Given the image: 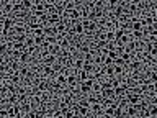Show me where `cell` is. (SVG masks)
<instances>
[{
  "mask_svg": "<svg viewBox=\"0 0 157 118\" xmlns=\"http://www.w3.org/2000/svg\"><path fill=\"white\" fill-rule=\"evenodd\" d=\"M52 118H64V111L62 110H56L54 115H52Z\"/></svg>",
  "mask_w": 157,
  "mask_h": 118,
  "instance_id": "d6a6232c",
  "label": "cell"
},
{
  "mask_svg": "<svg viewBox=\"0 0 157 118\" xmlns=\"http://www.w3.org/2000/svg\"><path fill=\"white\" fill-rule=\"evenodd\" d=\"M106 41H115V31H111V30L106 31Z\"/></svg>",
  "mask_w": 157,
  "mask_h": 118,
  "instance_id": "484cf974",
  "label": "cell"
},
{
  "mask_svg": "<svg viewBox=\"0 0 157 118\" xmlns=\"http://www.w3.org/2000/svg\"><path fill=\"white\" fill-rule=\"evenodd\" d=\"M108 4H110V7L115 8L116 5H121V0H108Z\"/></svg>",
  "mask_w": 157,
  "mask_h": 118,
  "instance_id": "e575fe53",
  "label": "cell"
},
{
  "mask_svg": "<svg viewBox=\"0 0 157 118\" xmlns=\"http://www.w3.org/2000/svg\"><path fill=\"white\" fill-rule=\"evenodd\" d=\"M74 33H75V35H84V33H85V30H84V25H82V22L75 23V26H74Z\"/></svg>",
  "mask_w": 157,
  "mask_h": 118,
  "instance_id": "8fae6325",
  "label": "cell"
},
{
  "mask_svg": "<svg viewBox=\"0 0 157 118\" xmlns=\"http://www.w3.org/2000/svg\"><path fill=\"white\" fill-rule=\"evenodd\" d=\"M8 46H10V44H0V53L5 54V53H7V49H8Z\"/></svg>",
  "mask_w": 157,
  "mask_h": 118,
  "instance_id": "f35d334b",
  "label": "cell"
},
{
  "mask_svg": "<svg viewBox=\"0 0 157 118\" xmlns=\"http://www.w3.org/2000/svg\"><path fill=\"white\" fill-rule=\"evenodd\" d=\"M146 49H147V54H149V56L157 57V44H147Z\"/></svg>",
  "mask_w": 157,
  "mask_h": 118,
  "instance_id": "8992f818",
  "label": "cell"
},
{
  "mask_svg": "<svg viewBox=\"0 0 157 118\" xmlns=\"http://www.w3.org/2000/svg\"><path fill=\"white\" fill-rule=\"evenodd\" d=\"M150 104H152V105H157V95H154L152 98H150Z\"/></svg>",
  "mask_w": 157,
  "mask_h": 118,
  "instance_id": "b9f144b4",
  "label": "cell"
},
{
  "mask_svg": "<svg viewBox=\"0 0 157 118\" xmlns=\"http://www.w3.org/2000/svg\"><path fill=\"white\" fill-rule=\"evenodd\" d=\"M137 105H128V108H126V115L128 117H134V115H137Z\"/></svg>",
  "mask_w": 157,
  "mask_h": 118,
  "instance_id": "52a82bcc",
  "label": "cell"
},
{
  "mask_svg": "<svg viewBox=\"0 0 157 118\" xmlns=\"http://www.w3.org/2000/svg\"><path fill=\"white\" fill-rule=\"evenodd\" d=\"M0 44H2V38H0Z\"/></svg>",
  "mask_w": 157,
  "mask_h": 118,
  "instance_id": "bcb514c9",
  "label": "cell"
},
{
  "mask_svg": "<svg viewBox=\"0 0 157 118\" xmlns=\"http://www.w3.org/2000/svg\"><path fill=\"white\" fill-rule=\"evenodd\" d=\"M147 77H149V80H150L152 84H156V82H157V74H156V71H149Z\"/></svg>",
  "mask_w": 157,
  "mask_h": 118,
  "instance_id": "7402d4cb",
  "label": "cell"
},
{
  "mask_svg": "<svg viewBox=\"0 0 157 118\" xmlns=\"http://www.w3.org/2000/svg\"><path fill=\"white\" fill-rule=\"evenodd\" d=\"M56 64V56H52V54H48L44 57V66H54Z\"/></svg>",
  "mask_w": 157,
  "mask_h": 118,
  "instance_id": "ba28073f",
  "label": "cell"
},
{
  "mask_svg": "<svg viewBox=\"0 0 157 118\" xmlns=\"http://www.w3.org/2000/svg\"><path fill=\"white\" fill-rule=\"evenodd\" d=\"M28 59H30V53H26V51H21L20 61H21V62H28Z\"/></svg>",
  "mask_w": 157,
  "mask_h": 118,
  "instance_id": "603a6c76",
  "label": "cell"
},
{
  "mask_svg": "<svg viewBox=\"0 0 157 118\" xmlns=\"http://www.w3.org/2000/svg\"><path fill=\"white\" fill-rule=\"evenodd\" d=\"M134 4H141V2H144V0H133Z\"/></svg>",
  "mask_w": 157,
  "mask_h": 118,
  "instance_id": "7bdbcfd3",
  "label": "cell"
},
{
  "mask_svg": "<svg viewBox=\"0 0 157 118\" xmlns=\"http://www.w3.org/2000/svg\"><path fill=\"white\" fill-rule=\"evenodd\" d=\"M48 2H54V0H48Z\"/></svg>",
  "mask_w": 157,
  "mask_h": 118,
  "instance_id": "7dc6e473",
  "label": "cell"
},
{
  "mask_svg": "<svg viewBox=\"0 0 157 118\" xmlns=\"http://www.w3.org/2000/svg\"><path fill=\"white\" fill-rule=\"evenodd\" d=\"M93 53L92 51H88V53H85V56H84V61L85 62H93Z\"/></svg>",
  "mask_w": 157,
  "mask_h": 118,
  "instance_id": "44dd1931",
  "label": "cell"
},
{
  "mask_svg": "<svg viewBox=\"0 0 157 118\" xmlns=\"http://www.w3.org/2000/svg\"><path fill=\"white\" fill-rule=\"evenodd\" d=\"M119 57H121V59L126 62V64H128V62H131V53H126V51H124V53H123Z\"/></svg>",
  "mask_w": 157,
  "mask_h": 118,
  "instance_id": "d4e9b609",
  "label": "cell"
},
{
  "mask_svg": "<svg viewBox=\"0 0 157 118\" xmlns=\"http://www.w3.org/2000/svg\"><path fill=\"white\" fill-rule=\"evenodd\" d=\"M90 111H93L95 115H100V113H103V105L98 102V104H92L90 105Z\"/></svg>",
  "mask_w": 157,
  "mask_h": 118,
  "instance_id": "5b68a950",
  "label": "cell"
},
{
  "mask_svg": "<svg viewBox=\"0 0 157 118\" xmlns=\"http://www.w3.org/2000/svg\"><path fill=\"white\" fill-rule=\"evenodd\" d=\"M92 92H101V84L93 82V85H92Z\"/></svg>",
  "mask_w": 157,
  "mask_h": 118,
  "instance_id": "83f0119b",
  "label": "cell"
},
{
  "mask_svg": "<svg viewBox=\"0 0 157 118\" xmlns=\"http://www.w3.org/2000/svg\"><path fill=\"white\" fill-rule=\"evenodd\" d=\"M0 118H8V110L4 107H0Z\"/></svg>",
  "mask_w": 157,
  "mask_h": 118,
  "instance_id": "f1b7e54d",
  "label": "cell"
},
{
  "mask_svg": "<svg viewBox=\"0 0 157 118\" xmlns=\"http://www.w3.org/2000/svg\"><path fill=\"white\" fill-rule=\"evenodd\" d=\"M113 66H115V64H113ZM123 71H124V66H115V74L116 75H121Z\"/></svg>",
  "mask_w": 157,
  "mask_h": 118,
  "instance_id": "4316f807",
  "label": "cell"
},
{
  "mask_svg": "<svg viewBox=\"0 0 157 118\" xmlns=\"http://www.w3.org/2000/svg\"><path fill=\"white\" fill-rule=\"evenodd\" d=\"M133 36L136 39H143V36H144V31H133Z\"/></svg>",
  "mask_w": 157,
  "mask_h": 118,
  "instance_id": "836d02e7",
  "label": "cell"
},
{
  "mask_svg": "<svg viewBox=\"0 0 157 118\" xmlns=\"http://www.w3.org/2000/svg\"><path fill=\"white\" fill-rule=\"evenodd\" d=\"M97 38H98V41H106V31H100L97 35Z\"/></svg>",
  "mask_w": 157,
  "mask_h": 118,
  "instance_id": "f546056e",
  "label": "cell"
},
{
  "mask_svg": "<svg viewBox=\"0 0 157 118\" xmlns=\"http://www.w3.org/2000/svg\"><path fill=\"white\" fill-rule=\"evenodd\" d=\"M48 22H49V25H54V26H56L57 23L61 22V15H59V13H49Z\"/></svg>",
  "mask_w": 157,
  "mask_h": 118,
  "instance_id": "277c9868",
  "label": "cell"
},
{
  "mask_svg": "<svg viewBox=\"0 0 157 118\" xmlns=\"http://www.w3.org/2000/svg\"><path fill=\"white\" fill-rule=\"evenodd\" d=\"M129 67H131V71H139L143 67V64L139 61H133V62H129Z\"/></svg>",
  "mask_w": 157,
  "mask_h": 118,
  "instance_id": "ac0fdd59",
  "label": "cell"
},
{
  "mask_svg": "<svg viewBox=\"0 0 157 118\" xmlns=\"http://www.w3.org/2000/svg\"><path fill=\"white\" fill-rule=\"evenodd\" d=\"M61 49H62V48H61V44H59V43H56V44H49V46H48V53H49V54H52V56H57V54L61 53Z\"/></svg>",
  "mask_w": 157,
  "mask_h": 118,
  "instance_id": "3957f363",
  "label": "cell"
},
{
  "mask_svg": "<svg viewBox=\"0 0 157 118\" xmlns=\"http://www.w3.org/2000/svg\"><path fill=\"white\" fill-rule=\"evenodd\" d=\"M154 95H157V87H156V92H154Z\"/></svg>",
  "mask_w": 157,
  "mask_h": 118,
  "instance_id": "f6af8a7d",
  "label": "cell"
},
{
  "mask_svg": "<svg viewBox=\"0 0 157 118\" xmlns=\"http://www.w3.org/2000/svg\"><path fill=\"white\" fill-rule=\"evenodd\" d=\"M8 93V89H7V85H4V87H0V97H5Z\"/></svg>",
  "mask_w": 157,
  "mask_h": 118,
  "instance_id": "8d00e7d4",
  "label": "cell"
},
{
  "mask_svg": "<svg viewBox=\"0 0 157 118\" xmlns=\"http://www.w3.org/2000/svg\"><path fill=\"white\" fill-rule=\"evenodd\" d=\"M147 110L152 118H157V105H150V107H147Z\"/></svg>",
  "mask_w": 157,
  "mask_h": 118,
  "instance_id": "ffe728a7",
  "label": "cell"
},
{
  "mask_svg": "<svg viewBox=\"0 0 157 118\" xmlns=\"http://www.w3.org/2000/svg\"><path fill=\"white\" fill-rule=\"evenodd\" d=\"M103 72L106 75H115V66H103Z\"/></svg>",
  "mask_w": 157,
  "mask_h": 118,
  "instance_id": "2e32d148",
  "label": "cell"
},
{
  "mask_svg": "<svg viewBox=\"0 0 157 118\" xmlns=\"http://www.w3.org/2000/svg\"><path fill=\"white\" fill-rule=\"evenodd\" d=\"M80 92H82V93H85V95H87V93H92V87H90V85H87L85 82H82V85H80Z\"/></svg>",
  "mask_w": 157,
  "mask_h": 118,
  "instance_id": "d6986e66",
  "label": "cell"
},
{
  "mask_svg": "<svg viewBox=\"0 0 157 118\" xmlns=\"http://www.w3.org/2000/svg\"><path fill=\"white\" fill-rule=\"evenodd\" d=\"M123 13H124V7H121V5H118V7H115V15H116V18H119Z\"/></svg>",
  "mask_w": 157,
  "mask_h": 118,
  "instance_id": "cb8c5ba5",
  "label": "cell"
},
{
  "mask_svg": "<svg viewBox=\"0 0 157 118\" xmlns=\"http://www.w3.org/2000/svg\"><path fill=\"white\" fill-rule=\"evenodd\" d=\"M56 82L59 85H67V74H59L56 77Z\"/></svg>",
  "mask_w": 157,
  "mask_h": 118,
  "instance_id": "30bf717a",
  "label": "cell"
},
{
  "mask_svg": "<svg viewBox=\"0 0 157 118\" xmlns=\"http://www.w3.org/2000/svg\"><path fill=\"white\" fill-rule=\"evenodd\" d=\"M56 28H57V33H59V35H66V30H67V25H66V23H62V22H59V23H57V25H56Z\"/></svg>",
  "mask_w": 157,
  "mask_h": 118,
  "instance_id": "4fadbf2b",
  "label": "cell"
},
{
  "mask_svg": "<svg viewBox=\"0 0 157 118\" xmlns=\"http://www.w3.org/2000/svg\"><path fill=\"white\" fill-rule=\"evenodd\" d=\"M52 72H54V69H52L51 66H44V74L46 75H51Z\"/></svg>",
  "mask_w": 157,
  "mask_h": 118,
  "instance_id": "d590c367",
  "label": "cell"
},
{
  "mask_svg": "<svg viewBox=\"0 0 157 118\" xmlns=\"http://www.w3.org/2000/svg\"><path fill=\"white\" fill-rule=\"evenodd\" d=\"M108 57H111V59H113V62H115V59H116V57H119V54L116 53L115 49H113V51H108Z\"/></svg>",
  "mask_w": 157,
  "mask_h": 118,
  "instance_id": "4dcf8cb0",
  "label": "cell"
},
{
  "mask_svg": "<svg viewBox=\"0 0 157 118\" xmlns=\"http://www.w3.org/2000/svg\"><path fill=\"white\" fill-rule=\"evenodd\" d=\"M84 69L85 72H88V74H90V72H93V69H95V64L93 62H84Z\"/></svg>",
  "mask_w": 157,
  "mask_h": 118,
  "instance_id": "9a60e30c",
  "label": "cell"
},
{
  "mask_svg": "<svg viewBox=\"0 0 157 118\" xmlns=\"http://www.w3.org/2000/svg\"><path fill=\"white\" fill-rule=\"evenodd\" d=\"M25 46H26V48L36 46V44H35V36H26V39H25Z\"/></svg>",
  "mask_w": 157,
  "mask_h": 118,
  "instance_id": "5bb4252c",
  "label": "cell"
},
{
  "mask_svg": "<svg viewBox=\"0 0 157 118\" xmlns=\"http://www.w3.org/2000/svg\"><path fill=\"white\" fill-rule=\"evenodd\" d=\"M115 66H126V62L123 61L121 57H116V59H115Z\"/></svg>",
  "mask_w": 157,
  "mask_h": 118,
  "instance_id": "74e56055",
  "label": "cell"
},
{
  "mask_svg": "<svg viewBox=\"0 0 157 118\" xmlns=\"http://www.w3.org/2000/svg\"><path fill=\"white\" fill-rule=\"evenodd\" d=\"M150 26H152V30H157V17L154 18V22H152V25H150Z\"/></svg>",
  "mask_w": 157,
  "mask_h": 118,
  "instance_id": "60d3db41",
  "label": "cell"
},
{
  "mask_svg": "<svg viewBox=\"0 0 157 118\" xmlns=\"http://www.w3.org/2000/svg\"><path fill=\"white\" fill-rule=\"evenodd\" d=\"M126 98H128L129 105H137L141 100H144L143 93H141V95H137V93H126Z\"/></svg>",
  "mask_w": 157,
  "mask_h": 118,
  "instance_id": "6da1fadb",
  "label": "cell"
},
{
  "mask_svg": "<svg viewBox=\"0 0 157 118\" xmlns=\"http://www.w3.org/2000/svg\"><path fill=\"white\" fill-rule=\"evenodd\" d=\"M84 62H85L84 59H77V61H75V64H74V66H75V67L79 69V71H80V69L84 67Z\"/></svg>",
  "mask_w": 157,
  "mask_h": 118,
  "instance_id": "1f68e13d",
  "label": "cell"
},
{
  "mask_svg": "<svg viewBox=\"0 0 157 118\" xmlns=\"http://www.w3.org/2000/svg\"><path fill=\"white\" fill-rule=\"evenodd\" d=\"M77 77H79V80H80V82H85L87 79H90V74H88V72H85L84 69H80V71H79V74H77Z\"/></svg>",
  "mask_w": 157,
  "mask_h": 118,
  "instance_id": "9c48e42d",
  "label": "cell"
},
{
  "mask_svg": "<svg viewBox=\"0 0 157 118\" xmlns=\"http://www.w3.org/2000/svg\"><path fill=\"white\" fill-rule=\"evenodd\" d=\"M154 13L157 15V5H156V7H154Z\"/></svg>",
  "mask_w": 157,
  "mask_h": 118,
  "instance_id": "ee69618b",
  "label": "cell"
},
{
  "mask_svg": "<svg viewBox=\"0 0 157 118\" xmlns=\"http://www.w3.org/2000/svg\"><path fill=\"white\" fill-rule=\"evenodd\" d=\"M77 75H67V85H70V87H74L77 84Z\"/></svg>",
  "mask_w": 157,
  "mask_h": 118,
  "instance_id": "e0dca14e",
  "label": "cell"
},
{
  "mask_svg": "<svg viewBox=\"0 0 157 118\" xmlns=\"http://www.w3.org/2000/svg\"><path fill=\"white\" fill-rule=\"evenodd\" d=\"M20 72H13V74H10V84H13V85H17L18 82H20Z\"/></svg>",
  "mask_w": 157,
  "mask_h": 118,
  "instance_id": "7c38bea8",
  "label": "cell"
},
{
  "mask_svg": "<svg viewBox=\"0 0 157 118\" xmlns=\"http://www.w3.org/2000/svg\"><path fill=\"white\" fill-rule=\"evenodd\" d=\"M10 67L13 69L15 72H17V71H18V67H20V64H18V62H15V61H12V62H10Z\"/></svg>",
  "mask_w": 157,
  "mask_h": 118,
  "instance_id": "ab89813d",
  "label": "cell"
},
{
  "mask_svg": "<svg viewBox=\"0 0 157 118\" xmlns=\"http://www.w3.org/2000/svg\"><path fill=\"white\" fill-rule=\"evenodd\" d=\"M101 97L115 100V89L113 87H101Z\"/></svg>",
  "mask_w": 157,
  "mask_h": 118,
  "instance_id": "7a4b0ae2",
  "label": "cell"
}]
</instances>
